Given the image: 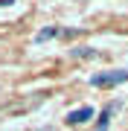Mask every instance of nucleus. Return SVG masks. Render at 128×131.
I'll return each instance as SVG.
<instances>
[{
  "label": "nucleus",
  "mask_w": 128,
  "mask_h": 131,
  "mask_svg": "<svg viewBox=\"0 0 128 131\" xmlns=\"http://www.w3.org/2000/svg\"><path fill=\"white\" fill-rule=\"evenodd\" d=\"M122 82H128V70H105V73L90 76L93 88H114V84H122Z\"/></svg>",
  "instance_id": "nucleus-1"
},
{
  "label": "nucleus",
  "mask_w": 128,
  "mask_h": 131,
  "mask_svg": "<svg viewBox=\"0 0 128 131\" xmlns=\"http://www.w3.org/2000/svg\"><path fill=\"white\" fill-rule=\"evenodd\" d=\"M90 117H93V108H76V111H70L67 114V122H70V125H82V122H87Z\"/></svg>",
  "instance_id": "nucleus-2"
},
{
  "label": "nucleus",
  "mask_w": 128,
  "mask_h": 131,
  "mask_svg": "<svg viewBox=\"0 0 128 131\" xmlns=\"http://www.w3.org/2000/svg\"><path fill=\"white\" fill-rule=\"evenodd\" d=\"M55 35H61L55 26H47V29H41L38 35H35V41H47V38H55Z\"/></svg>",
  "instance_id": "nucleus-3"
},
{
  "label": "nucleus",
  "mask_w": 128,
  "mask_h": 131,
  "mask_svg": "<svg viewBox=\"0 0 128 131\" xmlns=\"http://www.w3.org/2000/svg\"><path fill=\"white\" fill-rule=\"evenodd\" d=\"M111 111H114V108H105V111H102V117H99V128H96V131H105V128H108V117H111Z\"/></svg>",
  "instance_id": "nucleus-4"
},
{
  "label": "nucleus",
  "mask_w": 128,
  "mask_h": 131,
  "mask_svg": "<svg viewBox=\"0 0 128 131\" xmlns=\"http://www.w3.org/2000/svg\"><path fill=\"white\" fill-rule=\"evenodd\" d=\"M15 3V0H0V6H12Z\"/></svg>",
  "instance_id": "nucleus-5"
}]
</instances>
